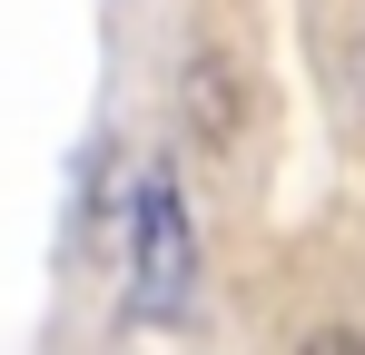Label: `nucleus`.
<instances>
[{
  "label": "nucleus",
  "mask_w": 365,
  "mask_h": 355,
  "mask_svg": "<svg viewBox=\"0 0 365 355\" xmlns=\"http://www.w3.org/2000/svg\"><path fill=\"white\" fill-rule=\"evenodd\" d=\"M128 326H187V296H197V227H187L178 168L148 158L128 178Z\"/></svg>",
  "instance_id": "obj_1"
},
{
  "label": "nucleus",
  "mask_w": 365,
  "mask_h": 355,
  "mask_svg": "<svg viewBox=\"0 0 365 355\" xmlns=\"http://www.w3.org/2000/svg\"><path fill=\"white\" fill-rule=\"evenodd\" d=\"M356 118H365V30H356Z\"/></svg>",
  "instance_id": "obj_3"
},
{
  "label": "nucleus",
  "mask_w": 365,
  "mask_h": 355,
  "mask_svg": "<svg viewBox=\"0 0 365 355\" xmlns=\"http://www.w3.org/2000/svg\"><path fill=\"white\" fill-rule=\"evenodd\" d=\"M178 118H187V148H197V158H237L247 89H237V59H227V50H187V69H178Z\"/></svg>",
  "instance_id": "obj_2"
}]
</instances>
